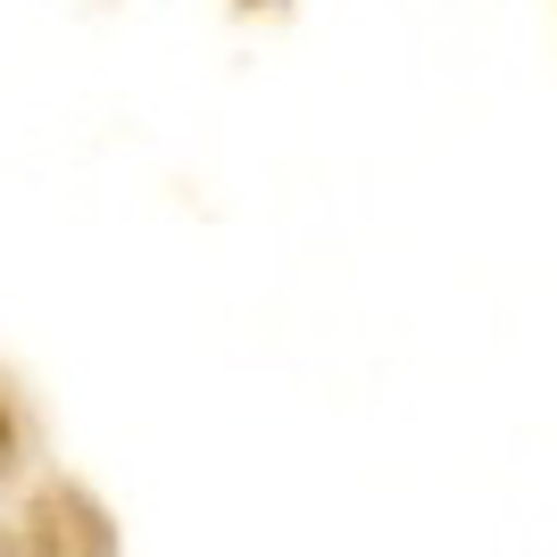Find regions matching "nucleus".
I'll return each instance as SVG.
<instances>
[]
</instances>
